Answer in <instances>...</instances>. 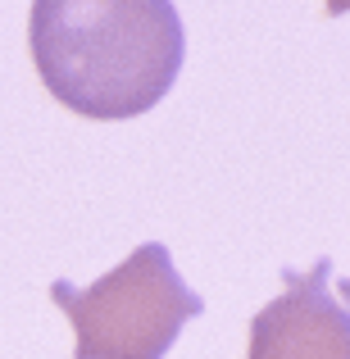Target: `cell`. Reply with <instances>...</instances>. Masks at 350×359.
Here are the masks:
<instances>
[{
	"mask_svg": "<svg viewBox=\"0 0 350 359\" xmlns=\"http://www.w3.org/2000/svg\"><path fill=\"white\" fill-rule=\"evenodd\" d=\"M27 50L64 109L123 123L168 96L187 32L173 0H32Z\"/></svg>",
	"mask_w": 350,
	"mask_h": 359,
	"instance_id": "cell-1",
	"label": "cell"
},
{
	"mask_svg": "<svg viewBox=\"0 0 350 359\" xmlns=\"http://www.w3.org/2000/svg\"><path fill=\"white\" fill-rule=\"evenodd\" d=\"M51 300L73 318V359H164L177 332L205 314L168 250L146 241L91 287L51 282Z\"/></svg>",
	"mask_w": 350,
	"mask_h": 359,
	"instance_id": "cell-2",
	"label": "cell"
},
{
	"mask_svg": "<svg viewBox=\"0 0 350 359\" xmlns=\"http://www.w3.org/2000/svg\"><path fill=\"white\" fill-rule=\"evenodd\" d=\"M332 259L287 273V291L250 318L245 359H350V309L328 291Z\"/></svg>",
	"mask_w": 350,
	"mask_h": 359,
	"instance_id": "cell-3",
	"label": "cell"
},
{
	"mask_svg": "<svg viewBox=\"0 0 350 359\" xmlns=\"http://www.w3.org/2000/svg\"><path fill=\"white\" fill-rule=\"evenodd\" d=\"M328 14H350V0H323Z\"/></svg>",
	"mask_w": 350,
	"mask_h": 359,
	"instance_id": "cell-4",
	"label": "cell"
}]
</instances>
